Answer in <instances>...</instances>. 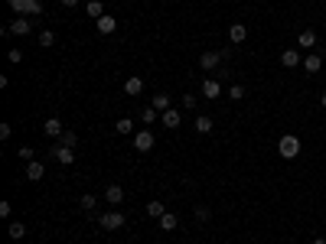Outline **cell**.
<instances>
[{
  "label": "cell",
  "instance_id": "obj_12",
  "mask_svg": "<svg viewBox=\"0 0 326 244\" xmlns=\"http://www.w3.org/2000/svg\"><path fill=\"white\" fill-rule=\"evenodd\" d=\"M218 62H222V52H202V55H199V65H202L206 72H212Z\"/></svg>",
  "mask_w": 326,
  "mask_h": 244
},
{
  "label": "cell",
  "instance_id": "obj_8",
  "mask_svg": "<svg viewBox=\"0 0 326 244\" xmlns=\"http://www.w3.org/2000/svg\"><path fill=\"white\" fill-rule=\"evenodd\" d=\"M160 121H163V127H170V130H176L180 124H183V117H180V111H176V107L163 111V114H160Z\"/></svg>",
  "mask_w": 326,
  "mask_h": 244
},
{
  "label": "cell",
  "instance_id": "obj_23",
  "mask_svg": "<svg viewBox=\"0 0 326 244\" xmlns=\"http://www.w3.org/2000/svg\"><path fill=\"white\" fill-rule=\"evenodd\" d=\"M150 107H157V111H170V95H153V101H150Z\"/></svg>",
  "mask_w": 326,
  "mask_h": 244
},
{
  "label": "cell",
  "instance_id": "obj_20",
  "mask_svg": "<svg viewBox=\"0 0 326 244\" xmlns=\"http://www.w3.org/2000/svg\"><path fill=\"white\" fill-rule=\"evenodd\" d=\"M196 134H212V117H206V114L196 117Z\"/></svg>",
  "mask_w": 326,
  "mask_h": 244
},
{
  "label": "cell",
  "instance_id": "obj_25",
  "mask_svg": "<svg viewBox=\"0 0 326 244\" xmlns=\"http://www.w3.org/2000/svg\"><path fill=\"white\" fill-rule=\"evenodd\" d=\"M78 205H82V209H85V212H95L98 199H95V195H91V192H85V195H82V199H78Z\"/></svg>",
  "mask_w": 326,
  "mask_h": 244
},
{
  "label": "cell",
  "instance_id": "obj_33",
  "mask_svg": "<svg viewBox=\"0 0 326 244\" xmlns=\"http://www.w3.org/2000/svg\"><path fill=\"white\" fill-rule=\"evenodd\" d=\"M183 107H186V111H193V107H196V95H183Z\"/></svg>",
  "mask_w": 326,
  "mask_h": 244
},
{
  "label": "cell",
  "instance_id": "obj_36",
  "mask_svg": "<svg viewBox=\"0 0 326 244\" xmlns=\"http://www.w3.org/2000/svg\"><path fill=\"white\" fill-rule=\"evenodd\" d=\"M59 3H62V7H75L78 0H59Z\"/></svg>",
  "mask_w": 326,
  "mask_h": 244
},
{
  "label": "cell",
  "instance_id": "obj_31",
  "mask_svg": "<svg viewBox=\"0 0 326 244\" xmlns=\"http://www.w3.org/2000/svg\"><path fill=\"white\" fill-rule=\"evenodd\" d=\"M209 215L212 212H209L206 205H196V222H209Z\"/></svg>",
  "mask_w": 326,
  "mask_h": 244
},
{
  "label": "cell",
  "instance_id": "obj_11",
  "mask_svg": "<svg viewBox=\"0 0 326 244\" xmlns=\"http://www.w3.org/2000/svg\"><path fill=\"white\" fill-rule=\"evenodd\" d=\"M114 30H118V20H114V17H108V13L98 17V33H101V36H111Z\"/></svg>",
  "mask_w": 326,
  "mask_h": 244
},
{
  "label": "cell",
  "instance_id": "obj_32",
  "mask_svg": "<svg viewBox=\"0 0 326 244\" xmlns=\"http://www.w3.org/2000/svg\"><path fill=\"white\" fill-rule=\"evenodd\" d=\"M17 153H20V159H23V163H30V159H33V150H30V147H20Z\"/></svg>",
  "mask_w": 326,
  "mask_h": 244
},
{
  "label": "cell",
  "instance_id": "obj_14",
  "mask_svg": "<svg viewBox=\"0 0 326 244\" xmlns=\"http://www.w3.org/2000/svg\"><path fill=\"white\" fill-rule=\"evenodd\" d=\"M43 130L46 134H49V137H62V121H59V117H46V124H43Z\"/></svg>",
  "mask_w": 326,
  "mask_h": 244
},
{
  "label": "cell",
  "instance_id": "obj_28",
  "mask_svg": "<svg viewBox=\"0 0 326 244\" xmlns=\"http://www.w3.org/2000/svg\"><path fill=\"white\" fill-rule=\"evenodd\" d=\"M157 117H160V111H157V107H144V111H141V121H144V124H153Z\"/></svg>",
  "mask_w": 326,
  "mask_h": 244
},
{
  "label": "cell",
  "instance_id": "obj_7",
  "mask_svg": "<svg viewBox=\"0 0 326 244\" xmlns=\"http://www.w3.org/2000/svg\"><path fill=\"white\" fill-rule=\"evenodd\" d=\"M228 39L235 46L245 43V39H248V26H245V23H232V26H228Z\"/></svg>",
  "mask_w": 326,
  "mask_h": 244
},
{
  "label": "cell",
  "instance_id": "obj_2",
  "mask_svg": "<svg viewBox=\"0 0 326 244\" xmlns=\"http://www.w3.org/2000/svg\"><path fill=\"white\" fill-rule=\"evenodd\" d=\"M10 10H17L23 17V13H26V17H39V13H43V3H39V0H10Z\"/></svg>",
  "mask_w": 326,
  "mask_h": 244
},
{
  "label": "cell",
  "instance_id": "obj_24",
  "mask_svg": "<svg viewBox=\"0 0 326 244\" xmlns=\"http://www.w3.org/2000/svg\"><path fill=\"white\" fill-rule=\"evenodd\" d=\"M59 143H62V147H72V150H75V143H78L75 130H62V137H59Z\"/></svg>",
  "mask_w": 326,
  "mask_h": 244
},
{
  "label": "cell",
  "instance_id": "obj_34",
  "mask_svg": "<svg viewBox=\"0 0 326 244\" xmlns=\"http://www.w3.org/2000/svg\"><path fill=\"white\" fill-rule=\"evenodd\" d=\"M0 218H10V202H0Z\"/></svg>",
  "mask_w": 326,
  "mask_h": 244
},
{
  "label": "cell",
  "instance_id": "obj_3",
  "mask_svg": "<svg viewBox=\"0 0 326 244\" xmlns=\"http://www.w3.org/2000/svg\"><path fill=\"white\" fill-rule=\"evenodd\" d=\"M98 225H101L105 231H118V228H124V212H105V215H98Z\"/></svg>",
  "mask_w": 326,
  "mask_h": 244
},
{
  "label": "cell",
  "instance_id": "obj_16",
  "mask_svg": "<svg viewBox=\"0 0 326 244\" xmlns=\"http://www.w3.org/2000/svg\"><path fill=\"white\" fill-rule=\"evenodd\" d=\"M30 30H33V23H30V20H23V17H20V20H13L10 26H7V33H17V36H26Z\"/></svg>",
  "mask_w": 326,
  "mask_h": 244
},
{
  "label": "cell",
  "instance_id": "obj_6",
  "mask_svg": "<svg viewBox=\"0 0 326 244\" xmlns=\"http://www.w3.org/2000/svg\"><path fill=\"white\" fill-rule=\"evenodd\" d=\"M23 176H26L30 182H39V179L46 176V163H39V159H30V163H26V173H23Z\"/></svg>",
  "mask_w": 326,
  "mask_h": 244
},
{
  "label": "cell",
  "instance_id": "obj_4",
  "mask_svg": "<svg viewBox=\"0 0 326 244\" xmlns=\"http://www.w3.org/2000/svg\"><path fill=\"white\" fill-rule=\"evenodd\" d=\"M46 153H49V157H55L62 166H72V163H75V150H72V147H62V143H55V147L46 150Z\"/></svg>",
  "mask_w": 326,
  "mask_h": 244
},
{
  "label": "cell",
  "instance_id": "obj_30",
  "mask_svg": "<svg viewBox=\"0 0 326 244\" xmlns=\"http://www.w3.org/2000/svg\"><path fill=\"white\" fill-rule=\"evenodd\" d=\"M228 98H232V101H241V98H245V88H241V85H232V88H228Z\"/></svg>",
  "mask_w": 326,
  "mask_h": 244
},
{
  "label": "cell",
  "instance_id": "obj_38",
  "mask_svg": "<svg viewBox=\"0 0 326 244\" xmlns=\"http://www.w3.org/2000/svg\"><path fill=\"white\" fill-rule=\"evenodd\" d=\"M313 244H326V241H323V238H316V241H313Z\"/></svg>",
  "mask_w": 326,
  "mask_h": 244
},
{
  "label": "cell",
  "instance_id": "obj_15",
  "mask_svg": "<svg viewBox=\"0 0 326 244\" xmlns=\"http://www.w3.org/2000/svg\"><path fill=\"white\" fill-rule=\"evenodd\" d=\"M105 202L121 205V202H124V189H121V186H108V189H105Z\"/></svg>",
  "mask_w": 326,
  "mask_h": 244
},
{
  "label": "cell",
  "instance_id": "obj_29",
  "mask_svg": "<svg viewBox=\"0 0 326 244\" xmlns=\"http://www.w3.org/2000/svg\"><path fill=\"white\" fill-rule=\"evenodd\" d=\"M55 43V33L53 30H43L39 33V46H53Z\"/></svg>",
  "mask_w": 326,
  "mask_h": 244
},
{
  "label": "cell",
  "instance_id": "obj_22",
  "mask_svg": "<svg viewBox=\"0 0 326 244\" xmlns=\"http://www.w3.org/2000/svg\"><path fill=\"white\" fill-rule=\"evenodd\" d=\"M147 215H150V218H163V215H166V205H163V202H147Z\"/></svg>",
  "mask_w": 326,
  "mask_h": 244
},
{
  "label": "cell",
  "instance_id": "obj_9",
  "mask_svg": "<svg viewBox=\"0 0 326 244\" xmlns=\"http://www.w3.org/2000/svg\"><path fill=\"white\" fill-rule=\"evenodd\" d=\"M300 62H304V59H300L297 49H284V52H281V65H284V69H297Z\"/></svg>",
  "mask_w": 326,
  "mask_h": 244
},
{
  "label": "cell",
  "instance_id": "obj_21",
  "mask_svg": "<svg viewBox=\"0 0 326 244\" xmlns=\"http://www.w3.org/2000/svg\"><path fill=\"white\" fill-rule=\"evenodd\" d=\"M85 13H88V17H105V3H101V0H88Z\"/></svg>",
  "mask_w": 326,
  "mask_h": 244
},
{
  "label": "cell",
  "instance_id": "obj_18",
  "mask_svg": "<svg viewBox=\"0 0 326 244\" xmlns=\"http://www.w3.org/2000/svg\"><path fill=\"white\" fill-rule=\"evenodd\" d=\"M7 234H10L13 241H20V238H26V225L23 222H10L7 225Z\"/></svg>",
  "mask_w": 326,
  "mask_h": 244
},
{
  "label": "cell",
  "instance_id": "obj_1",
  "mask_svg": "<svg viewBox=\"0 0 326 244\" xmlns=\"http://www.w3.org/2000/svg\"><path fill=\"white\" fill-rule=\"evenodd\" d=\"M277 153H281L284 159H293L297 153H300V137H293V134H284V137L277 140Z\"/></svg>",
  "mask_w": 326,
  "mask_h": 244
},
{
  "label": "cell",
  "instance_id": "obj_5",
  "mask_svg": "<svg viewBox=\"0 0 326 244\" xmlns=\"http://www.w3.org/2000/svg\"><path fill=\"white\" fill-rule=\"evenodd\" d=\"M153 143H157V137H153L150 130H137V134H134V150H141V153H150Z\"/></svg>",
  "mask_w": 326,
  "mask_h": 244
},
{
  "label": "cell",
  "instance_id": "obj_26",
  "mask_svg": "<svg viewBox=\"0 0 326 244\" xmlns=\"http://www.w3.org/2000/svg\"><path fill=\"white\" fill-rule=\"evenodd\" d=\"M114 130H118V134H134V121H130V117H121L118 124H114Z\"/></svg>",
  "mask_w": 326,
  "mask_h": 244
},
{
  "label": "cell",
  "instance_id": "obj_35",
  "mask_svg": "<svg viewBox=\"0 0 326 244\" xmlns=\"http://www.w3.org/2000/svg\"><path fill=\"white\" fill-rule=\"evenodd\" d=\"M23 59V49H10V62H20Z\"/></svg>",
  "mask_w": 326,
  "mask_h": 244
},
{
  "label": "cell",
  "instance_id": "obj_13",
  "mask_svg": "<svg viewBox=\"0 0 326 244\" xmlns=\"http://www.w3.org/2000/svg\"><path fill=\"white\" fill-rule=\"evenodd\" d=\"M300 65H304V69H307V75H316V72H320V69H323V59H320V55H316V52H310V55H307V59H304V62H300Z\"/></svg>",
  "mask_w": 326,
  "mask_h": 244
},
{
  "label": "cell",
  "instance_id": "obj_10",
  "mask_svg": "<svg viewBox=\"0 0 326 244\" xmlns=\"http://www.w3.org/2000/svg\"><path fill=\"white\" fill-rule=\"evenodd\" d=\"M141 91H144V78L141 75H130L127 82H124V95L134 98V95H141Z\"/></svg>",
  "mask_w": 326,
  "mask_h": 244
},
{
  "label": "cell",
  "instance_id": "obj_27",
  "mask_svg": "<svg viewBox=\"0 0 326 244\" xmlns=\"http://www.w3.org/2000/svg\"><path fill=\"white\" fill-rule=\"evenodd\" d=\"M160 228H163V231H176V215L166 212V215L160 218Z\"/></svg>",
  "mask_w": 326,
  "mask_h": 244
},
{
  "label": "cell",
  "instance_id": "obj_19",
  "mask_svg": "<svg viewBox=\"0 0 326 244\" xmlns=\"http://www.w3.org/2000/svg\"><path fill=\"white\" fill-rule=\"evenodd\" d=\"M297 46H304V49H310V46H316V33L313 30H304L300 36H297Z\"/></svg>",
  "mask_w": 326,
  "mask_h": 244
},
{
  "label": "cell",
  "instance_id": "obj_37",
  "mask_svg": "<svg viewBox=\"0 0 326 244\" xmlns=\"http://www.w3.org/2000/svg\"><path fill=\"white\" fill-rule=\"evenodd\" d=\"M320 105H323V107H326V91H323V98H320Z\"/></svg>",
  "mask_w": 326,
  "mask_h": 244
},
{
  "label": "cell",
  "instance_id": "obj_17",
  "mask_svg": "<svg viewBox=\"0 0 326 244\" xmlns=\"http://www.w3.org/2000/svg\"><path fill=\"white\" fill-rule=\"evenodd\" d=\"M202 95L206 98H218L222 95V85H218L216 78H206V82H202Z\"/></svg>",
  "mask_w": 326,
  "mask_h": 244
}]
</instances>
